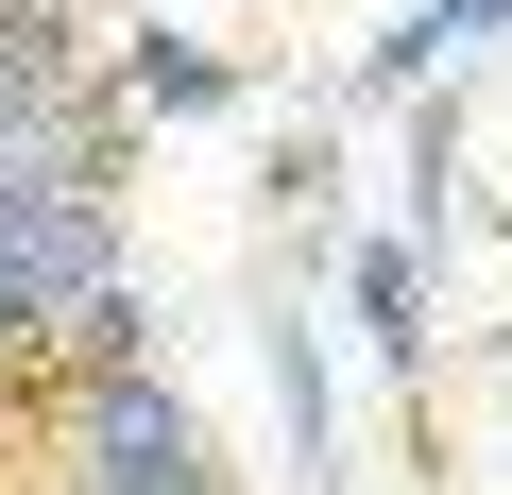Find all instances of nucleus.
Segmentation results:
<instances>
[{
  "label": "nucleus",
  "mask_w": 512,
  "mask_h": 495,
  "mask_svg": "<svg viewBox=\"0 0 512 495\" xmlns=\"http://www.w3.org/2000/svg\"><path fill=\"white\" fill-rule=\"evenodd\" d=\"M86 291H120V171L103 154H0V376L52 359Z\"/></svg>",
  "instance_id": "nucleus-1"
},
{
  "label": "nucleus",
  "mask_w": 512,
  "mask_h": 495,
  "mask_svg": "<svg viewBox=\"0 0 512 495\" xmlns=\"http://www.w3.org/2000/svg\"><path fill=\"white\" fill-rule=\"evenodd\" d=\"M69 495H222V461H205V410L171 393V359L69 376Z\"/></svg>",
  "instance_id": "nucleus-2"
},
{
  "label": "nucleus",
  "mask_w": 512,
  "mask_h": 495,
  "mask_svg": "<svg viewBox=\"0 0 512 495\" xmlns=\"http://www.w3.org/2000/svg\"><path fill=\"white\" fill-rule=\"evenodd\" d=\"M239 86H256V69H239V52H205V35H171V18H154V35H120V69H103V103H120V120H239Z\"/></svg>",
  "instance_id": "nucleus-3"
},
{
  "label": "nucleus",
  "mask_w": 512,
  "mask_h": 495,
  "mask_svg": "<svg viewBox=\"0 0 512 495\" xmlns=\"http://www.w3.org/2000/svg\"><path fill=\"white\" fill-rule=\"evenodd\" d=\"M342 308H359L376 376H393V393H427V239H359V257H342Z\"/></svg>",
  "instance_id": "nucleus-4"
},
{
  "label": "nucleus",
  "mask_w": 512,
  "mask_h": 495,
  "mask_svg": "<svg viewBox=\"0 0 512 495\" xmlns=\"http://www.w3.org/2000/svg\"><path fill=\"white\" fill-rule=\"evenodd\" d=\"M495 18H512V0H410V18L359 52V103H427V86H444V52H478Z\"/></svg>",
  "instance_id": "nucleus-5"
},
{
  "label": "nucleus",
  "mask_w": 512,
  "mask_h": 495,
  "mask_svg": "<svg viewBox=\"0 0 512 495\" xmlns=\"http://www.w3.org/2000/svg\"><path fill=\"white\" fill-rule=\"evenodd\" d=\"M274 427H291V461H308V495L342 478V376H325V325L291 308L274 325Z\"/></svg>",
  "instance_id": "nucleus-6"
},
{
  "label": "nucleus",
  "mask_w": 512,
  "mask_h": 495,
  "mask_svg": "<svg viewBox=\"0 0 512 495\" xmlns=\"http://www.w3.org/2000/svg\"><path fill=\"white\" fill-rule=\"evenodd\" d=\"M35 18H69V0H35Z\"/></svg>",
  "instance_id": "nucleus-7"
}]
</instances>
